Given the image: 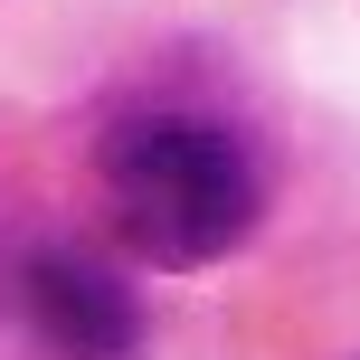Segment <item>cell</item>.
<instances>
[{"mask_svg":"<svg viewBox=\"0 0 360 360\" xmlns=\"http://www.w3.org/2000/svg\"><path fill=\"white\" fill-rule=\"evenodd\" d=\"M19 313H29L48 360H133L143 351V304L114 266L76 247H29L19 266Z\"/></svg>","mask_w":360,"mask_h":360,"instance_id":"obj_2","label":"cell"},{"mask_svg":"<svg viewBox=\"0 0 360 360\" xmlns=\"http://www.w3.org/2000/svg\"><path fill=\"white\" fill-rule=\"evenodd\" d=\"M95 190H105L124 256H143L162 275H199L218 256H237L256 237V218H266L256 143L199 105H143L124 124H105Z\"/></svg>","mask_w":360,"mask_h":360,"instance_id":"obj_1","label":"cell"}]
</instances>
